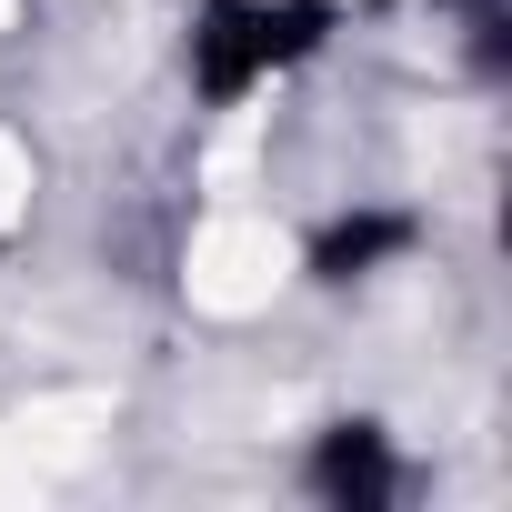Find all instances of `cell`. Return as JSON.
<instances>
[{"label": "cell", "mask_w": 512, "mask_h": 512, "mask_svg": "<svg viewBox=\"0 0 512 512\" xmlns=\"http://www.w3.org/2000/svg\"><path fill=\"white\" fill-rule=\"evenodd\" d=\"M322 0H211L191 31V91L201 101H251L272 71H292L322 41Z\"/></svg>", "instance_id": "cell-1"}, {"label": "cell", "mask_w": 512, "mask_h": 512, "mask_svg": "<svg viewBox=\"0 0 512 512\" xmlns=\"http://www.w3.org/2000/svg\"><path fill=\"white\" fill-rule=\"evenodd\" d=\"M312 492H322V502H352V512H382V502H392V442H382L372 422L322 432V452H312Z\"/></svg>", "instance_id": "cell-2"}, {"label": "cell", "mask_w": 512, "mask_h": 512, "mask_svg": "<svg viewBox=\"0 0 512 512\" xmlns=\"http://www.w3.org/2000/svg\"><path fill=\"white\" fill-rule=\"evenodd\" d=\"M392 251H412V211H362V221H332V231H322L312 272H322V282H352V272L392 262Z\"/></svg>", "instance_id": "cell-3"}]
</instances>
